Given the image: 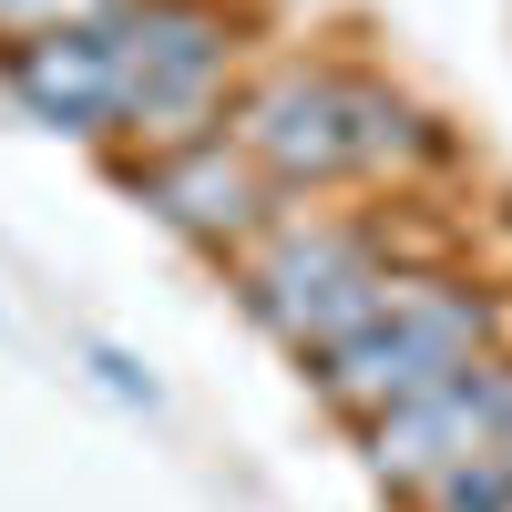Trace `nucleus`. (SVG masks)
<instances>
[{"label":"nucleus","mask_w":512,"mask_h":512,"mask_svg":"<svg viewBox=\"0 0 512 512\" xmlns=\"http://www.w3.org/2000/svg\"><path fill=\"white\" fill-rule=\"evenodd\" d=\"M113 175H123V195H134L164 236H185L205 267H236V256L277 226L267 175H256V164H246L226 134L175 144V154H144V164H113Z\"/></svg>","instance_id":"5"},{"label":"nucleus","mask_w":512,"mask_h":512,"mask_svg":"<svg viewBox=\"0 0 512 512\" xmlns=\"http://www.w3.org/2000/svg\"><path fill=\"white\" fill-rule=\"evenodd\" d=\"M400 512H512V461H502V441H492V451H472L461 472H441L431 492H410Z\"/></svg>","instance_id":"8"},{"label":"nucleus","mask_w":512,"mask_h":512,"mask_svg":"<svg viewBox=\"0 0 512 512\" xmlns=\"http://www.w3.org/2000/svg\"><path fill=\"white\" fill-rule=\"evenodd\" d=\"M420 256H431V236L410 226V195H379V205H277V226L226 267V287L297 369H318L338 338H359L379 308H390V287L420 267Z\"/></svg>","instance_id":"2"},{"label":"nucleus","mask_w":512,"mask_h":512,"mask_svg":"<svg viewBox=\"0 0 512 512\" xmlns=\"http://www.w3.org/2000/svg\"><path fill=\"white\" fill-rule=\"evenodd\" d=\"M502 461H512V420H502Z\"/></svg>","instance_id":"11"},{"label":"nucleus","mask_w":512,"mask_h":512,"mask_svg":"<svg viewBox=\"0 0 512 512\" xmlns=\"http://www.w3.org/2000/svg\"><path fill=\"white\" fill-rule=\"evenodd\" d=\"M113 11L123 0H0V52H11V41H52V31H93Z\"/></svg>","instance_id":"9"},{"label":"nucleus","mask_w":512,"mask_h":512,"mask_svg":"<svg viewBox=\"0 0 512 512\" xmlns=\"http://www.w3.org/2000/svg\"><path fill=\"white\" fill-rule=\"evenodd\" d=\"M93 369H103V390H113V400H134V410H154V379H144L134 359H123V349H93Z\"/></svg>","instance_id":"10"},{"label":"nucleus","mask_w":512,"mask_h":512,"mask_svg":"<svg viewBox=\"0 0 512 512\" xmlns=\"http://www.w3.org/2000/svg\"><path fill=\"white\" fill-rule=\"evenodd\" d=\"M502 349H512V297L492 277H472V267H451V256H420V267L390 287V308L308 369V390L349 420V431H369L379 410L441 390V379L482 369Z\"/></svg>","instance_id":"4"},{"label":"nucleus","mask_w":512,"mask_h":512,"mask_svg":"<svg viewBox=\"0 0 512 512\" xmlns=\"http://www.w3.org/2000/svg\"><path fill=\"white\" fill-rule=\"evenodd\" d=\"M502 420H512V349L461 369V379H441V390H420V400H400V410H379L359 431V461H369V482L390 502H410L441 472H461L472 451H492Z\"/></svg>","instance_id":"6"},{"label":"nucleus","mask_w":512,"mask_h":512,"mask_svg":"<svg viewBox=\"0 0 512 512\" xmlns=\"http://www.w3.org/2000/svg\"><path fill=\"white\" fill-rule=\"evenodd\" d=\"M0 93H11L41 134L93 144V154L113 164L123 93H113V41H103V21H93V31H52V41H11V52H0Z\"/></svg>","instance_id":"7"},{"label":"nucleus","mask_w":512,"mask_h":512,"mask_svg":"<svg viewBox=\"0 0 512 512\" xmlns=\"http://www.w3.org/2000/svg\"><path fill=\"white\" fill-rule=\"evenodd\" d=\"M103 41H113V93H123L113 164H144V154L226 134V103L267 52V21H256V0H123Z\"/></svg>","instance_id":"3"},{"label":"nucleus","mask_w":512,"mask_h":512,"mask_svg":"<svg viewBox=\"0 0 512 512\" xmlns=\"http://www.w3.org/2000/svg\"><path fill=\"white\" fill-rule=\"evenodd\" d=\"M226 144L267 175L277 205H349V195H410L451 164V134L431 103L390 82L359 52L328 41H277L226 103Z\"/></svg>","instance_id":"1"}]
</instances>
